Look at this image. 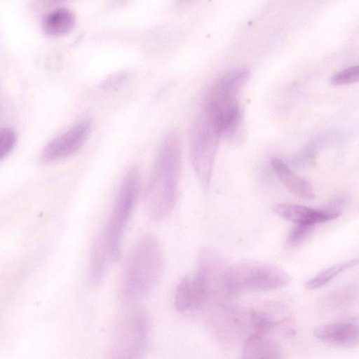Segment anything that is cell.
<instances>
[{
    "mask_svg": "<svg viewBox=\"0 0 359 359\" xmlns=\"http://www.w3.org/2000/svg\"><path fill=\"white\" fill-rule=\"evenodd\" d=\"M242 359H281L280 348L266 334H252L245 343Z\"/></svg>",
    "mask_w": 359,
    "mask_h": 359,
    "instance_id": "cell-13",
    "label": "cell"
},
{
    "mask_svg": "<svg viewBox=\"0 0 359 359\" xmlns=\"http://www.w3.org/2000/svg\"><path fill=\"white\" fill-rule=\"evenodd\" d=\"M318 339L338 346L353 348L359 341L358 323L351 321L336 322L324 324L313 330Z\"/></svg>",
    "mask_w": 359,
    "mask_h": 359,
    "instance_id": "cell-8",
    "label": "cell"
},
{
    "mask_svg": "<svg viewBox=\"0 0 359 359\" xmlns=\"http://www.w3.org/2000/svg\"><path fill=\"white\" fill-rule=\"evenodd\" d=\"M113 262L109 253L96 239L93 243L90 257L89 277L90 283L94 285H99Z\"/></svg>",
    "mask_w": 359,
    "mask_h": 359,
    "instance_id": "cell-15",
    "label": "cell"
},
{
    "mask_svg": "<svg viewBox=\"0 0 359 359\" xmlns=\"http://www.w3.org/2000/svg\"><path fill=\"white\" fill-rule=\"evenodd\" d=\"M15 142L16 135L12 129L4 128L0 130V160L12 150Z\"/></svg>",
    "mask_w": 359,
    "mask_h": 359,
    "instance_id": "cell-18",
    "label": "cell"
},
{
    "mask_svg": "<svg viewBox=\"0 0 359 359\" xmlns=\"http://www.w3.org/2000/svg\"><path fill=\"white\" fill-rule=\"evenodd\" d=\"M128 306L115 321L106 359H142L146 352L148 313L140 306Z\"/></svg>",
    "mask_w": 359,
    "mask_h": 359,
    "instance_id": "cell-3",
    "label": "cell"
},
{
    "mask_svg": "<svg viewBox=\"0 0 359 359\" xmlns=\"http://www.w3.org/2000/svg\"><path fill=\"white\" fill-rule=\"evenodd\" d=\"M181 158L179 134L170 132L161 145L144 194L146 210L155 221L166 218L173 208Z\"/></svg>",
    "mask_w": 359,
    "mask_h": 359,
    "instance_id": "cell-1",
    "label": "cell"
},
{
    "mask_svg": "<svg viewBox=\"0 0 359 359\" xmlns=\"http://www.w3.org/2000/svg\"><path fill=\"white\" fill-rule=\"evenodd\" d=\"M92 121L85 120L50 141L43 149L41 159L48 163L69 157L84 144L92 130Z\"/></svg>",
    "mask_w": 359,
    "mask_h": 359,
    "instance_id": "cell-7",
    "label": "cell"
},
{
    "mask_svg": "<svg viewBox=\"0 0 359 359\" xmlns=\"http://www.w3.org/2000/svg\"><path fill=\"white\" fill-rule=\"evenodd\" d=\"M164 257L158 240L153 235L142 236L135 245L122 271L118 296L127 305L147 296L162 275Z\"/></svg>",
    "mask_w": 359,
    "mask_h": 359,
    "instance_id": "cell-2",
    "label": "cell"
},
{
    "mask_svg": "<svg viewBox=\"0 0 359 359\" xmlns=\"http://www.w3.org/2000/svg\"><path fill=\"white\" fill-rule=\"evenodd\" d=\"M219 136L214 123L203 113L194 124L190 157L195 174L205 189L210 184Z\"/></svg>",
    "mask_w": 359,
    "mask_h": 359,
    "instance_id": "cell-6",
    "label": "cell"
},
{
    "mask_svg": "<svg viewBox=\"0 0 359 359\" xmlns=\"http://www.w3.org/2000/svg\"><path fill=\"white\" fill-rule=\"evenodd\" d=\"M358 262V259H352L349 261L330 266L306 281L305 283V287L308 290H315L321 287L341 272L356 265Z\"/></svg>",
    "mask_w": 359,
    "mask_h": 359,
    "instance_id": "cell-16",
    "label": "cell"
},
{
    "mask_svg": "<svg viewBox=\"0 0 359 359\" xmlns=\"http://www.w3.org/2000/svg\"><path fill=\"white\" fill-rule=\"evenodd\" d=\"M287 318V310L276 304L265 303L252 308L250 312L252 334H266Z\"/></svg>",
    "mask_w": 359,
    "mask_h": 359,
    "instance_id": "cell-11",
    "label": "cell"
},
{
    "mask_svg": "<svg viewBox=\"0 0 359 359\" xmlns=\"http://www.w3.org/2000/svg\"><path fill=\"white\" fill-rule=\"evenodd\" d=\"M271 164L278 178L290 192L306 199L314 197L311 184L295 174L283 161L273 158Z\"/></svg>",
    "mask_w": 359,
    "mask_h": 359,
    "instance_id": "cell-12",
    "label": "cell"
},
{
    "mask_svg": "<svg viewBox=\"0 0 359 359\" xmlns=\"http://www.w3.org/2000/svg\"><path fill=\"white\" fill-rule=\"evenodd\" d=\"M312 226L306 224H297L289 233L287 243L290 247H295L300 244L310 233Z\"/></svg>",
    "mask_w": 359,
    "mask_h": 359,
    "instance_id": "cell-19",
    "label": "cell"
},
{
    "mask_svg": "<svg viewBox=\"0 0 359 359\" xmlns=\"http://www.w3.org/2000/svg\"><path fill=\"white\" fill-rule=\"evenodd\" d=\"M290 281V276L281 268L252 259L241 260L229 266L226 279L229 296L244 290H276Z\"/></svg>",
    "mask_w": 359,
    "mask_h": 359,
    "instance_id": "cell-5",
    "label": "cell"
},
{
    "mask_svg": "<svg viewBox=\"0 0 359 359\" xmlns=\"http://www.w3.org/2000/svg\"><path fill=\"white\" fill-rule=\"evenodd\" d=\"M76 22L74 13L68 8H60L50 13L43 22V28L49 35L60 36L69 33Z\"/></svg>",
    "mask_w": 359,
    "mask_h": 359,
    "instance_id": "cell-14",
    "label": "cell"
},
{
    "mask_svg": "<svg viewBox=\"0 0 359 359\" xmlns=\"http://www.w3.org/2000/svg\"><path fill=\"white\" fill-rule=\"evenodd\" d=\"M140 184L138 168H130L123 179L105 229L97 238L114 262L120 257L121 238L136 202Z\"/></svg>",
    "mask_w": 359,
    "mask_h": 359,
    "instance_id": "cell-4",
    "label": "cell"
},
{
    "mask_svg": "<svg viewBox=\"0 0 359 359\" xmlns=\"http://www.w3.org/2000/svg\"><path fill=\"white\" fill-rule=\"evenodd\" d=\"M359 67L358 66L346 68L336 74L332 78L333 85H346L353 83L358 81Z\"/></svg>",
    "mask_w": 359,
    "mask_h": 359,
    "instance_id": "cell-17",
    "label": "cell"
},
{
    "mask_svg": "<svg viewBox=\"0 0 359 359\" xmlns=\"http://www.w3.org/2000/svg\"><path fill=\"white\" fill-rule=\"evenodd\" d=\"M207 303L204 289L195 273L184 278L176 288L175 307L180 313L192 311Z\"/></svg>",
    "mask_w": 359,
    "mask_h": 359,
    "instance_id": "cell-10",
    "label": "cell"
},
{
    "mask_svg": "<svg viewBox=\"0 0 359 359\" xmlns=\"http://www.w3.org/2000/svg\"><path fill=\"white\" fill-rule=\"evenodd\" d=\"M272 209L276 214L287 221L312 226L332 220L341 215L325 210H316L304 205L288 203L275 204Z\"/></svg>",
    "mask_w": 359,
    "mask_h": 359,
    "instance_id": "cell-9",
    "label": "cell"
}]
</instances>
